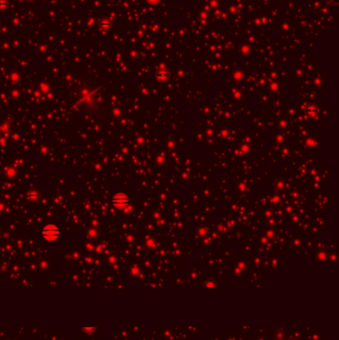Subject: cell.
I'll use <instances>...</instances> for the list:
<instances>
[{"label": "cell", "instance_id": "obj_5", "mask_svg": "<svg viewBox=\"0 0 339 340\" xmlns=\"http://www.w3.org/2000/svg\"><path fill=\"white\" fill-rule=\"evenodd\" d=\"M157 78L159 79V80H166L168 78V73L167 72H159V73L157 74Z\"/></svg>", "mask_w": 339, "mask_h": 340}, {"label": "cell", "instance_id": "obj_8", "mask_svg": "<svg viewBox=\"0 0 339 340\" xmlns=\"http://www.w3.org/2000/svg\"><path fill=\"white\" fill-rule=\"evenodd\" d=\"M147 1L150 3H157V2H159L160 0H147Z\"/></svg>", "mask_w": 339, "mask_h": 340}, {"label": "cell", "instance_id": "obj_7", "mask_svg": "<svg viewBox=\"0 0 339 340\" xmlns=\"http://www.w3.org/2000/svg\"><path fill=\"white\" fill-rule=\"evenodd\" d=\"M1 129H2V131H6L7 129H8V126H7L6 123L3 124V126H1Z\"/></svg>", "mask_w": 339, "mask_h": 340}, {"label": "cell", "instance_id": "obj_2", "mask_svg": "<svg viewBox=\"0 0 339 340\" xmlns=\"http://www.w3.org/2000/svg\"><path fill=\"white\" fill-rule=\"evenodd\" d=\"M111 202H112V205H114L116 209L124 210L129 205V197L125 193L118 192V193H115L114 195Z\"/></svg>", "mask_w": 339, "mask_h": 340}, {"label": "cell", "instance_id": "obj_6", "mask_svg": "<svg viewBox=\"0 0 339 340\" xmlns=\"http://www.w3.org/2000/svg\"><path fill=\"white\" fill-rule=\"evenodd\" d=\"M84 330H85L86 332H89V333H91V332H92L93 330H95V327H85V328H84Z\"/></svg>", "mask_w": 339, "mask_h": 340}, {"label": "cell", "instance_id": "obj_3", "mask_svg": "<svg viewBox=\"0 0 339 340\" xmlns=\"http://www.w3.org/2000/svg\"><path fill=\"white\" fill-rule=\"evenodd\" d=\"M39 199V193L37 191H31L28 193V200L31 202H35Z\"/></svg>", "mask_w": 339, "mask_h": 340}, {"label": "cell", "instance_id": "obj_4", "mask_svg": "<svg viewBox=\"0 0 339 340\" xmlns=\"http://www.w3.org/2000/svg\"><path fill=\"white\" fill-rule=\"evenodd\" d=\"M6 175L9 177V178H13V177L16 175V170L14 168H8L6 170Z\"/></svg>", "mask_w": 339, "mask_h": 340}, {"label": "cell", "instance_id": "obj_1", "mask_svg": "<svg viewBox=\"0 0 339 340\" xmlns=\"http://www.w3.org/2000/svg\"><path fill=\"white\" fill-rule=\"evenodd\" d=\"M61 232L57 225L55 224H48L43 227L41 230V236L46 242H54L59 239Z\"/></svg>", "mask_w": 339, "mask_h": 340}]
</instances>
